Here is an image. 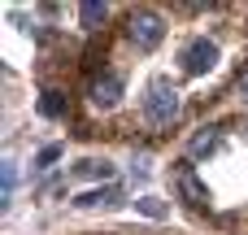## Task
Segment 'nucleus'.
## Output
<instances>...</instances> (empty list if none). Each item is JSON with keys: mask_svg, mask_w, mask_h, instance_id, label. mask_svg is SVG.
I'll return each instance as SVG.
<instances>
[{"mask_svg": "<svg viewBox=\"0 0 248 235\" xmlns=\"http://www.w3.org/2000/svg\"><path fill=\"white\" fill-rule=\"evenodd\" d=\"M161 35H166V22L153 13V9H135L131 13V39H135V48H157L161 44Z\"/></svg>", "mask_w": 248, "mask_h": 235, "instance_id": "2", "label": "nucleus"}, {"mask_svg": "<svg viewBox=\"0 0 248 235\" xmlns=\"http://www.w3.org/2000/svg\"><path fill=\"white\" fill-rule=\"evenodd\" d=\"M144 118H148L153 126H170V122L179 118V92H174L170 83H153L148 96H144Z\"/></svg>", "mask_w": 248, "mask_h": 235, "instance_id": "1", "label": "nucleus"}, {"mask_svg": "<svg viewBox=\"0 0 248 235\" xmlns=\"http://www.w3.org/2000/svg\"><path fill=\"white\" fill-rule=\"evenodd\" d=\"M57 157H61V148H44V153H39V166H48V161H57Z\"/></svg>", "mask_w": 248, "mask_h": 235, "instance_id": "12", "label": "nucleus"}, {"mask_svg": "<svg viewBox=\"0 0 248 235\" xmlns=\"http://www.w3.org/2000/svg\"><path fill=\"white\" fill-rule=\"evenodd\" d=\"M118 92H122L118 74H100V78H96V87H92V100H96V105H113V100H118Z\"/></svg>", "mask_w": 248, "mask_h": 235, "instance_id": "4", "label": "nucleus"}, {"mask_svg": "<svg viewBox=\"0 0 248 235\" xmlns=\"http://www.w3.org/2000/svg\"><path fill=\"white\" fill-rule=\"evenodd\" d=\"M214 57H218V52H214V44L196 39V44H192V48L183 52V65H187L192 74H201V70H209V65H214Z\"/></svg>", "mask_w": 248, "mask_h": 235, "instance_id": "3", "label": "nucleus"}, {"mask_svg": "<svg viewBox=\"0 0 248 235\" xmlns=\"http://www.w3.org/2000/svg\"><path fill=\"white\" fill-rule=\"evenodd\" d=\"M13 183H17V170L13 161H4V196H13Z\"/></svg>", "mask_w": 248, "mask_h": 235, "instance_id": "11", "label": "nucleus"}, {"mask_svg": "<svg viewBox=\"0 0 248 235\" xmlns=\"http://www.w3.org/2000/svg\"><path fill=\"white\" fill-rule=\"evenodd\" d=\"M179 192H183V201H187V205H201V201H205V188L196 183L192 166H179Z\"/></svg>", "mask_w": 248, "mask_h": 235, "instance_id": "5", "label": "nucleus"}, {"mask_svg": "<svg viewBox=\"0 0 248 235\" xmlns=\"http://www.w3.org/2000/svg\"><path fill=\"white\" fill-rule=\"evenodd\" d=\"M214 144H218V131L209 126V131H201V135L192 140V157H201V153H214Z\"/></svg>", "mask_w": 248, "mask_h": 235, "instance_id": "8", "label": "nucleus"}, {"mask_svg": "<svg viewBox=\"0 0 248 235\" xmlns=\"http://www.w3.org/2000/svg\"><path fill=\"white\" fill-rule=\"evenodd\" d=\"M244 96H248V78H244Z\"/></svg>", "mask_w": 248, "mask_h": 235, "instance_id": "13", "label": "nucleus"}, {"mask_svg": "<svg viewBox=\"0 0 248 235\" xmlns=\"http://www.w3.org/2000/svg\"><path fill=\"white\" fill-rule=\"evenodd\" d=\"M122 201V188H100V192H83L74 205L78 209H92V205H118Z\"/></svg>", "mask_w": 248, "mask_h": 235, "instance_id": "6", "label": "nucleus"}, {"mask_svg": "<svg viewBox=\"0 0 248 235\" xmlns=\"http://www.w3.org/2000/svg\"><path fill=\"white\" fill-rule=\"evenodd\" d=\"M78 174H87V179H96V174H100V179H109V166H105V161H83V166H78Z\"/></svg>", "mask_w": 248, "mask_h": 235, "instance_id": "10", "label": "nucleus"}, {"mask_svg": "<svg viewBox=\"0 0 248 235\" xmlns=\"http://www.w3.org/2000/svg\"><path fill=\"white\" fill-rule=\"evenodd\" d=\"M105 13H109L105 4H83V9H78V17H83L87 26H96V22H105Z\"/></svg>", "mask_w": 248, "mask_h": 235, "instance_id": "9", "label": "nucleus"}, {"mask_svg": "<svg viewBox=\"0 0 248 235\" xmlns=\"http://www.w3.org/2000/svg\"><path fill=\"white\" fill-rule=\"evenodd\" d=\"M135 209H140V214H148V218H166V214H170V205H166V201H157V196H140V201H135Z\"/></svg>", "mask_w": 248, "mask_h": 235, "instance_id": "7", "label": "nucleus"}]
</instances>
